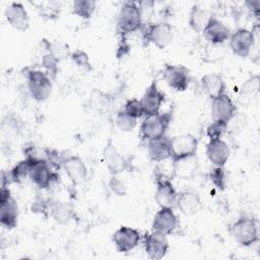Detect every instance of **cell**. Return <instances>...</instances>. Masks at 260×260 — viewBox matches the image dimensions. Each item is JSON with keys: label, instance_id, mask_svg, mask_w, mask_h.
<instances>
[{"label": "cell", "instance_id": "1", "mask_svg": "<svg viewBox=\"0 0 260 260\" xmlns=\"http://www.w3.org/2000/svg\"><path fill=\"white\" fill-rule=\"evenodd\" d=\"M231 235L243 247H250L256 244L259 241L257 220L248 215L240 216L231 226Z\"/></svg>", "mask_w": 260, "mask_h": 260}, {"label": "cell", "instance_id": "2", "mask_svg": "<svg viewBox=\"0 0 260 260\" xmlns=\"http://www.w3.org/2000/svg\"><path fill=\"white\" fill-rule=\"evenodd\" d=\"M117 25L121 37H126L142 26V12L138 3L133 1L123 3L118 14Z\"/></svg>", "mask_w": 260, "mask_h": 260}, {"label": "cell", "instance_id": "3", "mask_svg": "<svg viewBox=\"0 0 260 260\" xmlns=\"http://www.w3.org/2000/svg\"><path fill=\"white\" fill-rule=\"evenodd\" d=\"M173 120V110L167 113H159L154 116H147L140 125L142 139L149 141L166 135L167 130Z\"/></svg>", "mask_w": 260, "mask_h": 260}, {"label": "cell", "instance_id": "4", "mask_svg": "<svg viewBox=\"0 0 260 260\" xmlns=\"http://www.w3.org/2000/svg\"><path fill=\"white\" fill-rule=\"evenodd\" d=\"M27 88L30 95L38 102H44L52 93L53 84L48 73L31 70L27 73Z\"/></svg>", "mask_w": 260, "mask_h": 260}, {"label": "cell", "instance_id": "5", "mask_svg": "<svg viewBox=\"0 0 260 260\" xmlns=\"http://www.w3.org/2000/svg\"><path fill=\"white\" fill-rule=\"evenodd\" d=\"M173 40V27L168 22H156L148 24L143 31L145 44H153L158 49H165Z\"/></svg>", "mask_w": 260, "mask_h": 260}, {"label": "cell", "instance_id": "6", "mask_svg": "<svg viewBox=\"0 0 260 260\" xmlns=\"http://www.w3.org/2000/svg\"><path fill=\"white\" fill-rule=\"evenodd\" d=\"M156 190L154 199L159 207L174 208L177 203L178 192L176 191L171 179L160 172H155Z\"/></svg>", "mask_w": 260, "mask_h": 260}, {"label": "cell", "instance_id": "7", "mask_svg": "<svg viewBox=\"0 0 260 260\" xmlns=\"http://www.w3.org/2000/svg\"><path fill=\"white\" fill-rule=\"evenodd\" d=\"M18 206L11 196L7 186H1L0 191V222L6 229H13L17 224Z\"/></svg>", "mask_w": 260, "mask_h": 260}, {"label": "cell", "instance_id": "8", "mask_svg": "<svg viewBox=\"0 0 260 260\" xmlns=\"http://www.w3.org/2000/svg\"><path fill=\"white\" fill-rule=\"evenodd\" d=\"M162 78L176 91H184L190 83L189 69L184 65L166 64L162 69Z\"/></svg>", "mask_w": 260, "mask_h": 260}, {"label": "cell", "instance_id": "9", "mask_svg": "<svg viewBox=\"0 0 260 260\" xmlns=\"http://www.w3.org/2000/svg\"><path fill=\"white\" fill-rule=\"evenodd\" d=\"M172 160L195 155L198 148V140L192 134H180L170 139Z\"/></svg>", "mask_w": 260, "mask_h": 260}, {"label": "cell", "instance_id": "10", "mask_svg": "<svg viewBox=\"0 0 260 260\" xmlns=\"http://www.w3.org/2000/svg\"><path fill=\"white\" fill-rule=\"evenodd\" d=\"M144 251L149 259L158 260L166 256L169 250L167 236L157 232L145 233L142 237Z\"/></svg>", "mask_w": 260, "mask_h": 260}, {"label": "cell", "instance_id": "11", "mask_svg": "<svg viewBox=\"0 0 260 260\" xmlns=\"http://www.w3.org/2000/svg\"><path fill=\"white\" fill-rule=\"evenodd\" d=\"M29 179L41 189H48L52 184L57 183L59 175L46 160H37L32 164L29 172Z\"/></svg>", "mask_w": 260, "mask_h": 260}, {"label": "cell", "instance_id": "12", "mask_svg": "<svg viewBox=\"0 0 260 260\" xmlns=\"http://www.w3.org/2000/svg\"><path fill=\"white\" fill-rule=\"evenodd\" d=\"M166 101L165 93L157 87V83L152 81L142 94L140 102L143 108L144 116H154L160 113L161 105Z\"/></svg>", "mask_w": 260, "mask_h": 260}, {"label": "cell", "instance_id": "13", "mask_svg": "<svg viewBox=\"0 0 260 260\" xmlns=\"http://www.w3.org/2000/svg\"><path fill=\"white\" fill-rule=\"evenodd\" d=\"M230 47L233 53L239 57H248L254 46V32L247 28H238L230 36Z\"/></svg>", "mask_w": 260, "mask_h": 260}, {"label": "cell", "instance_id": "14", "mask_svg": "<svg viewBox=\"0 0 260 260\" xmlns=\"http://www.w3.org/2000/svg\"><path fill=\"white\" fill-rule=\"evenodd\" d=\"M237 107L226 92L211 100V116L213 121L229 123L235 117Z\"/></svg>", "mask_w": 260, "mask_h": 260}, {"label": "cell", "instance_id": "15", "mask_svg": "<svg viewBox=\"0 0 260 260\" xmlns=\"http://www.w3.org/2000/svg\"><path fill=\"white\" fill-rule=\"evenodd\" d=\"M112 239L117 251L120 253H126L138 246L141 236L137 230L123 225L113 234Z\"/></svg>", "mask_w": 260, "mask_h": 260}, {"label": "cell", "instance_id": "16", "mask_svg": "<svg viewBox=\"0 0 260 260\" xmlns=\"http://www.w3.org/2000/svg\"><path fill=\"white\" fill-rule=\"evenodd\" d=\"M178 226V217L173 208L160 207L152 219L151 229L153 232L164 234L166 236L175 232Z\"/></svg>", "mask_w": 260, "mask_h": 260}, {"label": "cell", "instance_id": "17", "mask_svg": "<svg viewBox=\"0 0 260 260\" xmlns=\"http://www.w3.org/2000/svg\"><path fill=\"white\" fill-rule=\"evenodd\" d=\"M5 18L17 30L24 31L28 28L29 17L26 9L20 2H11L5 9Z\"/></svg>", "mask_w": 260, "mask_h": 260}, {"label": "cell", "instance_id": "18", "mask_svg": "<svg viewBox=\"0 0 260 260\" xmlns=\"http://www.w3.org/2000/svg\"><path fill=\"white\" fill-rule=\"evenodd\" d=\"M231 154L229 145L221 138L209 139L206 145V156L215 167H224Z\"/></svg>", "mask_w": 260, "mask_h": 260}, {"label": "cell", "instance_id": "19", "mask_svg": "<svg viewBox=\"0 0 260 260\" xmlns=\"http://www.w3.org/2000/svg\"><path fill=\"white\" fill-rule=\"evenodd\" d=\"M70 179V181L77 185L82 183L87 176V169L81 157L78 155L66 156L62 167Z\"/></svg>", "mask_w": 260, "mask_h": 260}, {"label": "cell", "instance_id": "20", "mask_svg": "<svg viewBox=\"0 0 260 260\" xmlns=\"http://www.w3.org/2000/svg\"><path fill=\"white\" fill-rule=\"evenodd\" d=\"M205 39L210 42L212 45H220L230 39L231 32L229 27L217 19L215 16H212L208 24L202 31Z\"/></svg>", "mask_w": 260, "mask_h": 260}, {"label": "cell", "instance_id": "21", "mask_svg": "<svg viewBox=\"0 0 260 260\" xmlns=\"http://www.w3.org/2000/svg\"><path fill=\"white\" fill-rule=\"evenodd\" d=\"M176 206L185 215H193L201 208L200 196L193 190H184L178 193Z\"/></svg>", "mask_w": 260, "mask_h": 260}, {"label": "cell", "instance_id": "22", "mask_svg": "<svg viewBox=\"0 0 260 260\" xmlns=\"http://www.w3.org/2000/svg\"><path fill=\"white\" fill-rule=\"evenodd\" d=\"M167 135L147 141L148 156L152 161L161 162L171 158V143Z\"/></svg>", "mask_w": 260, "mask_h": 260}, {"label": "cell", "instance_id": "23", "mask_svg": "<svg viewBox=\"0 0 260 260\" xmlns=\"http://www.w3.org/2000/svg\"><path fill=\"white\" fill-rule=\"evenodd\" d=\"M104 158L107 165V168L110 170L112 175H118L124 172L128 166L129 161L125 156H123L109 141L108 145L104 150Z\"/></svg>", "mask_w": 260, "mask_h": 260}, {"label": "cell", "instance_id": "24", "mask_svg": "<svg viewBox=\"0 0 260 260\" xmlns=\"http://www.w3.org/2000/svg\"><path fill=\"white\" fill-rule=\"evenodd\" d=\"M173 162V177H177L183 180L191 179L197 170L198 160L195 155L183 157L180 159L172 160Z\"/></svg>", "mask_w": 260, "mask_h": 260}, {"label": "cell", "instance_id": "25", "mask_svg": "<svg viewBox=\"0 0 260 260\" xmlns=\"http://www.w3.org/2000/svg\"><path fill=\"white\" fill-rule=\"evenodd\" d=\"M201 87L212 100L225 92V83L218 73H207L201 77Z\"/></svg>", "mask_w": 260, "mask_h": 260}, {"label": "cell", "instance_id": "26", "mask_svg": "<svg viewBox=\"0 0 260 260\" xmlns=\"http://www.w3.org/2000/svg\"><path fill=\"white\" fill-rule=\"evenodd\" d=\"M212 16V13L208 9L201 8L198 5H193L189 13L188 22L194 31L202 32Z\"/></svg>", "mask_w": 260, "mask_h": 260}, {"label": "cell", "instance_id": "27", "mask_svg": "<svg viewBox=\"0 0 260 260\" xmlns=\"http://www.w3.org/2000/svg\"><path fill=\"white\" fill-rule=\"evenodd\" d=\"M50 213L59 223H66L73 217V207L68 202L52 201L50 204Z\"/></svg>", "mask_w": 260, "mask_h": 260}, {"label": "cell", "instance_id": "28", "mask_svg": "<svg viewBox=\"0 0 260 260\" xmlns=\"http://www.w3.org/2000/svg\"><path fill=\"white\" fill-rule=\"evenodd\" d=\"M34 162H35L34 160L26 158V157L24 159L18 161V164H16L8 172L9 182L10 183H19L22 180H24L26 177H28Z\"/></svg>", "mask_w": 260, "mask_h": 260}, {"label": "cell", "instance_id": "29", "mask_svg": "<svg viewBox=\"0 0 260 260\" xmlns=\"http://www.w3.org/2000/svg\"><path fill=\"white\" fill-rule=\"evenodd\" d=\"M96 3L93 0H75L72 4V12L82 19H89L94 10Z\"/></svg>", "mask_w": 260, "mask_h": 260}, {"label": "cell", "instance_id": "30", "mask_svg": "<svg viewBox=\"0 0 260 260\" xmlns=\"http://www.w3.org/2000/svg\"><path fill=\"white\" fill-rule=\"evenodd\" d=\"M47 50H48V53L51 54L57 61L65 60L71 55V52L67 44L61 41L47 42Z\"/></svg>", "mask_w": 260, "mask_h": 260}, {"label": "cell", "instance_id": "31", "mask_svg": "<svg viewBox=\"0 0 260 260\" xmlns=\"http://www.w3.org/2000/svg\"><path fill=\"white\" fill-rule=\"evenodd\" d=\"M137 124V119L129 116L123 110H120L116 116L117 127L124 132L132 131Z\"/></svg>", "mask_w": 260, "mask_h": 260}, {"label": "cell", "instance_id": "32", "mask_svg": "<svg viewBox=\"0 0 260 260\" xmlns=\"http://www.w3.org/2000/svg\"><path fill=\"white\" fill-rule=\"evenodd\" d=\"M209 179L212 184L220 191H223L226 187V176L223 167H215L209 173Z\"/></svg>", "mask_w": 260, "mask_h": 260}, {"label": "cell", "instance_id": "33", "mask_svg": "<svg viewBox=\"0 0 260 260\" xmlns=\"http://www.w3.org/2000/svg\"><path fill=\"white\" fill-rule=\"evenodd\" d=\"M126 114H128L129 116L135 118V119H139L142 116H144V112H143V108L141 105L140 100L137 99H130L128 100L123 109H122Z\"/></svg>", "mask_w": 260, "mask_h": 260}, {"label": "cell", "instance_id": "34", "mask_svg": "<svg viewBox=\"0 0 260 260\" xmlns=\"http://www.w3.org/2000/svg\"><path fill=\"white\" fill-rule=\"evenodd\" d=\"M45 153H46V161L54 171L57 172V170L63 167V161L65 157L59 151H57L56 149L45 148Z\"/></svg>", "mask_w": 260, "mask_h": 260}, {"label": "cell", "instance_id": "35", "mask_svg": "<svg viewBox=\"0 0 260 260\" xmlns=\"http://www.w3.org/2000/svg\"><path fill=\"white\" fill-rule=\"evenodd\" d=\"M226 127H228V123L220 122V121H213L206 128V135L208 136L209 139L221 138V136L226 130Z\"/></svg>", "mask_w": 260, "mask_h": 260}, {"label": "cell", "instance_id": "36", "mask_svg": "<svg viewBox=\"0 0 260 260\" xmlns=\"http://www.w3.org/2000/svg\"><path fill=\"white\" fill-rule=\"evenodd\" d=\"M258 88H259V76L254 75L250 77L248 80H246V82L243 84L240 91V95L251 96L253 95V93L258 91Z\"/></svg>", "mask_w": 260, "mask_h": 260}, {"label": "cell", "instance_id": "37", "mask_svg": "<svg viewBox=\"0 0 260 260\" xmlns=\"http://www.w3.org/2000/svg\"><path fill=\"white\" fill-rule=\"evenodd\" d=\"M72 61L80 68L85 69V70H90L91 66H90V62H89V58L88 55L82 51V50H75L71 53L70 55Z\"/></svg>", "mask_w": 260, "mask_h": 260}, {"label": "cell", "instance_id": "38", "mask_svg": "<svg viewBox=\"0 0 260 260\" xmlns=\"http://www.w3.org/2000/svg\"><path fill=\"white\" fill-rule=\"evenodd\" d=\"M58 62L51 54H46L43 56L42 59V65L46 68V70L48 71V74L50 77H55V75L57 74L58 71Z\"/></svg>", "mask_w": 260, "mask_h": 260}, {"label": "cell", "instance_id": "39", "mask_svg": "<svg viewBox=\"0 0 260 260\" xmlns=\"http://www.w3.org/2000/svg\"><path fill=\"white\" fill-rule=\"evenodd\" d=\"M110 189L117 194L118 196H122L126 193V186L125 184L117 177V175H113L110 182H109Z\"/></svg>", "mask_w": 260, "mask_h": 260}, {"label": "cell", "instance_id": "40", "mask_svg": "<svg viewBox=\"0 0 260 260\" xmlns=\"http://www.w3.org/2000/svg\"><path fill=\"white\" fill-rule=\"evenodd\" d=\"M248 8L252 11V13L258 17L259 12H260V1L259 0H252V1H247L246 2Z\"/></svg>", "mask_w": 260, "mask_h": 260}]
</instances>
